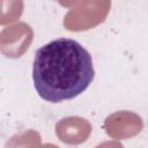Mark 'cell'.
Returning a JSON list of instances; mask_svg holds the SVG:
<instances>
[{"mask_svg": "<svg viewBox=\"0 0 148 148\" xmlns=\"http://www.w3.org/2000/svg\"><path fill=\"white\" fill-rule=\"evenodd\" d=\"M94 76L90 53L74 39L57 38L36 51L34 86L46 102L60 103L75 98L90 86Z\"/></svg>", "mask_w": 148, "mask_h": 148, "instance_id": "6da1fadb", "label": "cell"}]
</instances>
